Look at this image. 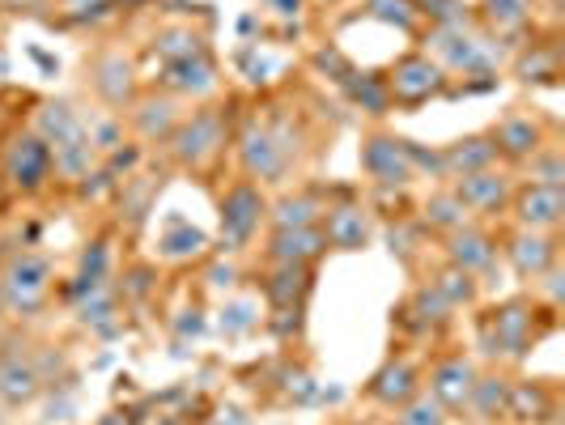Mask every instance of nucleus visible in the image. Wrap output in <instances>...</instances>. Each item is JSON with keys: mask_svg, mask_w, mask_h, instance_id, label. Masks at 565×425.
<instances>
[{"mask_svg": "<svg viewBox=\"0 0 565 425\" xmlns=\"http://www.w3.org/2000/svg\"><path fill=\"white\" fill-rule=\"evenodd\" d=\"M294 153H298V145L289 141L281 119H273V124L252 119V124L238 132V162L247 170V179L277 183L285 170H289V162H294Z\"/></svg>", "mask_w": 565, "mask_h": 425, "instance_id": "1", "label": "nucleus"}, {"mask_svg": "<svg viewBox=\"0 0 565 425\" xmlns=\"http://www.w3.org/2000/svg\"><path fill=\"white\" fill-rule=\"evenodd\" d=\"M47 289H52V264L47 255L39 252H18L9 255L4 273H0V298H4V311L30 315L47 302Z\"/></svg>", "mask_w": 565, "mask_h": 425, "instance_id": "2", "label": "nucleus"}, {"mask_svg": "<svg viewBox=\"0 0 565 425\" xmlns=\"http://www.w3.org/2000/svg\"><path fill=\"white\" fill-rule=\"evenodd\" d=\"M167 141H170V158L179 167H204L226 145V115L217 111V107H204L192 119H179V128L170 132Z\"/></svg>", "mask_w": 565, "mask_h": 425, "instance_id": "3", "label": "nucleus"}, {"mask_svg": "<svg viewBox=\"0 0 565 425\" xmlns=\"http://www.w3.org/2000/svg\"><path fill=\"white\" fill-rule=\"evenodd\" d=\"M0 170L18 192H39L52 179V145L43 141L39 132H18L13 141L4 145Z\"/></svg>", "mask_w": 565, "mask_h": 425, "instance_id": "4", "label": "nucleus"}, {"mask_svg": "<svg viewBox=\"0 0 565 425\" xmlns=\"http://www.w3.org/2000/svg\"><path fill=\"white\" fill-rule=\"evenodd\" d=\"M264 213H268V204H264V192L255 188L252 179L247 183H234L226 196H222V247L226 252H243L255 238Z\"/></svg>", "mask_w": 565, "mask_h": 425, "instance_id": "5", "label": "nucleus"}, {"mask_svg": "<svg viewBox=\"0 0 565 425\" xmlns=\"http://www.w3.org/2000/svg\"><path fill=\"white\" fill-rule=\"evenodd\" d=\"M387 82V94H392V103H404V107H417L425 98H438L443 89H447V68L438 64V60L422 56V52H413V56H404L383 77Z\"/></svg>", "mask_w": 565, "mask_h": 425, "instance_id": "6", "label": "nucleus"}, {"mask_svg": "<svg viewBox=\"0 0 565 425\" xmlns=\"http://www.w3.org/2000/svg\"><path fill=\"white\" fill-rule=\"evenodd\" d=\"M489 328H493V353H507V358H523L527 349H532V340H536V311H532V302H523V298H514V302H502L493 319H489Z\"/></svg>", "mask_w": 565, "mask_h": 425, "instance_id": "7", "label": "nucleus"}, {"mask_svg": "<svg viewBox=\"0 0 565 425\" xmlns=\"http://www.w3.org/2000/svg\"><path fill=\"white\" fill-rule=\"evenodd\" d=\"M362 170L379 188H404L413 179V162H408V141L399 137H370L362 141Z\"/></svg>", "mask_w": 565, "mask_h": 425, "instance_id": "8", "label": "nucleus"}, {"mask_svg": "<svg viewBox=\"0 0 565 425\" xmlns=\"http://www.w3.org/2000/svg\"><path fill=\"white\" fill-rule=\"evenodd\" d=\"M514 217L519 230H557L565 217V188H544V183H523L514 192Z\"/></svg>", "mask_w": 565, "mask_h": 425, "instance_id": "9", "label": "nucleus"}, {"mask_svg": "<svg viewBox=\"0 0 565 425\" xmlns=\"http://www.w3.org/2000/svg\"><path fill=\"white\" fill-rule=\"evenodd\" d=\"M472 387H477V370L468 358H443L429 370V396L438 400L447 413H463L468 400H472Z\"/></svg>", "mask_w": 565, "mask_h": 425, "instance_id": "10", "label": "nucleus"}, {"mask_svg": "<svg viewBox=\"0 0 565 425\" xmlns=\"http://www.w3.org/2000/svg\"><path fill=\"white\" fill-rule=\"evenodd\" d=\"M507 259L523 281H532V277H544L557 264V243L544 230H519L507 238Z\"/></svg>", "mask_w": 565, "mask_h": 425, "instance_id": "11", "label": "nucleus"}, {"mask_svg": "<svg viewBox=\"0 0 565 425\" xmlns=\"http://www.w3.org/2000/svg\"><path fill=\"white\" fill-rule=\"evenodd\" d=\"M455 196L463 200V209L468 213H493V209H502L510 196H514V188H510V179L502 170H477V174H459L451 188Z\"/></svg>", "mask_w": 565, "mask_h": 425, "instance_id": "12", "label": "nucleus"}, {"mask_svg": "<svg viewBox=\"0 0 565 425\" xmlns=\"http://www.w3.org/2000/svg\"><path fill=\"white\" fill-rule=\"evenodd\" d=\"M370 400H379L383 408H399V404H408V400L422 392V379H417V366L408 362V358H392L387 366L374 370V379H370Z\"/></svg>", "mask_w": 565, "mask_h": 425, "instance_id": "13", "label": "nucleus"}, {"mask_svg": "<svg viewBox=\"0 0 565 425\" xmlns=\"http://www.w3.org/2000/svg\"><path fill=\"white\" fill-rule=\"evenodd\" d=\"M489 137L498 145V158H510V162H527L536 149H544V128L523 111L507 115Z\"/></svg>", "mask_w": 565, "mask_h": 425, "instance_id": "14", "label": "nucleus"}, {"mask_svg": "<svg viewBox=\"0 0 565 425\" xmlns=\"http://www.w3.org/2000/svg\"><path fill=\"white\" fill-rule=\"evenodd\" d=\"M493 255H498V243L477 226H459L447 234V259H451V268L459 273H468V277H477L484 268H493Z\"/></svg>", "mask_w": 565, "mask_h": 425, "instance_id": "15", "label": "nucleus"}, {"mask_svg": "<svg viewBox=\"0 0 565 425\" xmlns=\"http://www.w3.org/2000/svg\"><path fill=\"white\" fill-rule=\"evenodd\" d=\"M319 230H323L328 247H337V252H362L370 238L366 209H358V204H337V209L323 213Z\"/></svg>", "mask_w": 565, "mask_h": 425, "instance_id": "16", "label": "nucleus"}, {"mask_svg": "<svg viewBox=\"0 0 565 425\" xmlns=\"http://www.w3.org/2000/svg\"><path fill=\"white\" fill-rule=\"evenodd\" d=\"M323 252H328V238L319 226L273 230V238H268V259L273 264H315Z\"/></svg>", "mask_w": 565, "mask_h": 425, "instance_id": "17", "label": "nucleus"}, {"mask_svg": "<svg viewBox=\"0 0 565 425\" xmlns=\"http://www.w3.org/2000/svg\"><path fill=\"white\" fill-rule=\"evenodd\" d=\"M94 89H98L103 103H111V107L132 103V94H137V68H132V60L119 56V52L98 56V64H94Z\"/></svg>", "mask_w": 565, "mask_h": 425, "instance_id": "18", "label": "nucleus"}, {"mask_svg": "<svg viewBox=\"0 0 565 425\" xmlns=\"http://www.w3.org/2000/svg\"><path fill=\"white\" fill-rule=\"evenodd\" d=\"M43 392V374L22 353H0V400L4 404H30Z\"/></svg>", "mask_w": 565, "mask_h": 425, "instance_id": "19", "label": "nucleus"}, {"mask_svg": "<svg viewBox=\"0 0 565 425\" xmlns=\"http://www.w3.org/2000/svg\"><path fill=\"white\" fill-rule=\"evenodd\" d=\"M443 153V174H477V170H489L498 162V145L493 137H463V141L438 149Z\"/></svg>", "mask_w": 565, "mask_h": 425, "instance_id": "20", "label": "nucleus"}, {"mask_svg": "<svg viewBox=\"0 0 565 425\" xmlns=\"http://www.w3.org/2000/svg\"><path fill=\"white\" fill-rule=\"evenodd\" d=\"M268 302L281 311V307H302L307 294H311V264H277L264 281Z\"/></svg>", "mask_w": 565, "mask_h": 425, "instance_id": "21", "label": "nucleus"}, {"mask_svg": "<svg viewBox=\"0 0 565 425\" xmlns=\"http://www.w3.org/2000/svg\"><path fill=\"white\" fill-rule=\"evenodd\" d=\"M162 82H167V89H174V94H209V89L217 85V68H213L209 52H200V56L162 64Z\"/></svg>", "mask_w": 565, "mask_h": 425, "instance_id": "22", "label": "nucleus"}, {"mask_svg": "<svg viewBox=\"0 0 565 425\" xmlns=\"http://www.w3.org/2000/svg\"><path fill=\"white\" fill-rule=\"evenodd\" d=\"M132 124H137V132H141L145 141H167L170 132L179 128V107H174V98H141L137 103V111H132Z\"/></svg>", "mask_w": 565, "mask_h": 425, "instance_id": "23", "label": "nucleus"}, {"mask_svg": "<svg viewBox=\"0 0 565 425\" xmlns=\"http://www.w3.org/2000/svg\"><path fill=\"white\" fill-rule=\"evenodd\" d=\"M323 213H328V204L315 196V192H298V196L277 200L268 217H273V230H307V226H319Z\"/></svg>", "mask_w": 565, "mask_h": 425, "instance_id": "24", "label": "nucleus"}, {"mask_svg": "<svg viewBox=\"0 0 565 425\" xmlns=\"http://www.w3.org/2000/svg\"><path fill=\"white\" fill-rule=\"evenodd\" d=\"M34 132L56 149V145H64V141L85 137V124L77 119V111H73L68 103H47V107L39 111V119H34Z\"/></svg>", "mask_w": 565, "mask_h": 425, "instance_id": "25", "label": "nucleus"}, {"mask_svg": "<svg viewBox=\"0 0 565 425\" xmlns=\"http://www.w3.org/2000/svg\"><path fill=\"white\" fill-rule=\"evenodd\" d=\"M94 162H98V149L89 145V137H77V141H64L52 149V174H64V179H89Z\"/></svg>", "mask_w": 565, "mask_h": 425, "instance_id": "26", "label": "nucleus"}, {"mask_svg": "<svg viewBox=\"0 0 565 425\" xmlns=\"http://www.w3.org/2000/svg\"><path fill=\"white\" fill-rule=\"evenodd\" d=\"M510 404V383L507 379H498V374H477V387H472V400H468V408L481 417V422H498L502 413H507Z\"/></svg>", "mask_w": 565, "mask_h": 425, "instance_id": "27", "label": "nucleus"}, {"mask_svg": "<svg viewBox=\"0 0 565 425\" xmlns=\"http://www.w3.org/2000/svg\"><path fill=\"white\" fill-rule=\"evenodd\" d=\"M507 413L519 422H544V417H553V396L540 383H510Z\"/></svg>", "mask_w": 565, "mask_h": 425, "instance_id": "28", "label": "nucleus"}, {"mask_svg": "<svg viewBox=\"0 0 565 425\" xmlns=\"http://www.w3.org/2000/svg\"><path fill=\"white\" fill-rule=\"evenodd\" d=\"M344 94H349L366 115H387V107H392L387 82H383L379 73H353V77L344 82Z\"/></svg>", "mask_w": 565, "mask_h": 425, "instance_id": "29", "label": "nucleus"}, {"mask_svg": "<svg viewBox=\"0 0 565 425\" xmlns=\"http://www.w3.org/2000/svg\"><path fill=\"white\" fill-rule=\"evenodd\" d=\"M514 73H519L523 82H557V73H562V56H557V47H553V43H532V52H523V56H519Z\"/></svg>", "mask_w": 565, "mask_h": 425, "instance_id": "30", "label": "nucleus"}, {"mask_svg": "<svg viewBox=\"0 0 565 425\" xmlns=\"http://www.w3.org/2000/svg\"><path fill=\"white\" fill-rule=\"evenodd\" d=\"M425 226L443 230V234L468 226V209H463V200L455 196V192H438V196H429L425 200Z\"/></svg>", "mask_w": 565, "mask_h": 425, "instance_id": "31", "label": "nucleus"}, {"mask_svg": "<svg viewBox=\"0 0 565 425\" xmlns=\"http://www.w3.org/2000/svg\"><path fill=\"white\" fill-rule=\"evenodd\" d=\"M527 18H532V0H484V22L498 30V34L523 30Z\"/></svg>", "mask_w": 565, "mask_h": 425, "instance_id": "32", "label": "nucleus"}, {"mask_svg": "<svg viewBox=\"0 0 565 425\" xmlns=\"http://www.w3.org/2000/svg\"><path fill=\"white\" fill-rule=\"evenodd\" d=\"M153 52L162 56V64H174V60L200 56L204 43H200V34H192V30H162V34L153 39Z\"/></svg>", "mask_w": 565, "mask_h": 425, "instance_id": "33", "label": "nucleus"}, {"mask_svg": "<svg viewBox=\"0 0 565 425\" xmlns=\"http://www.w3.org/2000/svg\"><path fill=\"white\" fill-rule=\"evenodd\" d=\"M408 307H413V315H417V323H422V328H429V323H447V319H451V311H455L451 302H447V298L434 289V281L422 285V289L413 294V302H408Z\"/></svg>", "mask_w": 565, "mask_h": 425, "instance_id": "34", "label": "nucleus"}, {"mask_svg": "<svg viewBox=\"0 0 565 425\" xmlns=\"http://www.w3.org/2000/svg\"><path fill=\"white\" fill-rule=\"evenodd\" d=\"M434 289L451 302V307H468V302H477V277H468V273H459V268H443V277L434 281Z\"/></svg>", "mask_w": 565, "mask_h": 425, "instance_id": "35", "label": "nucleus"}, {"mask_svg": "<svg viewBox=\"0 0 565 425\" xmlns=\"http://www.w3.org/2000/svg\"><path fill=\"white\" fill-rule=\"evenodd\" d=\"M366 4H370V13H374L379 22L399 26V30H413V26H417V18H422L417 0H366Z\"/></svg>", "mask_w": 565, "mask_h": 425, "instance_id": "36", "label": "nucleus"}, {"mask_svg": "<svg viewBox=\"0 0 565 425\" xmlns=\"http://www.w3.org/2000/svg\"><path fill=\"white\" fill-rule=\"evenodd\" d=\"M527 170H532V183L565 188V158L557 149H536V153L527 158Z\"/></svg>", "mask_w": 565, "mask_h": 425, "instance_id": "37", "label": "nucleus"}, {"mask_svg": "<svg viewBox=\"0 0 565 425\" xmlns=\"http://www.w3.org/2000/svg\"><path fill=\"white\" fill-rule=\"evenodd\" d=\"M399 425H447V408L438 404L434 396H417L408 400V404H399Z\"/></svg>", "mask_w": 565, "mask_h": 425, "instance_id": "38", "label": "nucleus"}, {"mask_svg": "<svg viewBox=\"0 0 565 425\" xmlns=\"http://www.w3.org/2000/svg\"><path fill=\"white\" fill-rule=\"evenodd\" d=\"M200 247H204V234L192 226H183V222H174V230L162 238V255H167V259H188V255H196Z\"/></svg>", "mask_w": 565, "mask_h": 425, "instance_id": "39", "label": "nucleus"}, {"mask_svg": "<svg viewBox=\"0 0 565 425\" xmlns=\"http://www.w3.org/2000/svg\"><path fill=\"white\" fill-rule=\"evenodd\" d=\"M85 137H89V145L98 149V153H111V149H119L124 145V132H119V119H89L85 124Z\"/></svg>", "mask_w": 565, "mask_h": 425, "instance_id": "40", "label": "nucleus"}, {"mask_svg": "<svg viewBox=\"0 0 565 425\" xmlns=\"http://www.w3.org/2000/svg\"><path fill=\"white\" fill-rule=\"evenodd\" d=\"M107 259H111V247H107V238H98V243H89V252L82 255V281H107Z\"/></svg>", "mask_w": 565, "mask_h": 425, "instance_id": "41", "label": "nucleus"}, {"mask_svg": "<svg viewBox=\"0 0 565 425\" xmlns=\"http://www.w3.org/2000/svg\"><path fill=\"white\" fill-rule=\"evenodd\" d=\"M149 277H153V273H149V268H137V273H132V277H128V281H132V285H124V294H137V298H141L145 289H149Z\"/></svg>", "mask_w": 565, "mask_h": 425, "instance_id": "42", "label": "nucleus"}, {"mask_svg": "<svg viewBox=\"0 0 565 425\" xmlns=\"http://www.w3.org/2000/svg\"><path fill=\"white\" fill-rule=\"evenodd\" d=\"M234 277H238V273H234V264H226V268H213V285H217V289H230V285H234Z\"/></svg>", "mask_w": 565, "mask_h": 425, "instance_id": "43", "label": "nucleus"}, {"mask_svg": "<svg viewBox=\"0 0 565 425\" xmlns=\"http://www.w3.org/2000/svg\"><path fill=\"white\" fill-rule=\"evenodd\" d=\"M98 425H141V417H132V413H107Z\"/></svg>", "mask_w": 565, "mask_h": 425, "instance_id": "44", "label": "nucleus"}, {"mask_svg": "<svg viewBox=\"0 0 565 425\" xmlns=\"http://www.w3.org/2000/svg\"><path fill=\"white\" fill-rule=\"evenodd\" d=\"M119 4H124V9H137V4H145V0H119Z\"/></svg>", "mask_w": 565, "mask_h": 425, "instance_id": "45", "label": "nucleus"}, {"mask_svg": "<svg viewBox=\"0 0 565 425\" xmlns=\"http://www.w3.org/2000/svg\"><path fill=\"white\" fill-rule=\"evenodd\" d=\"M158 425H183V422H174V417H158Z\"/></svg>", "mask_w": 565, "mask_h": 425, "instance_id": "46", "label": "nucleus"}]
</instances>
